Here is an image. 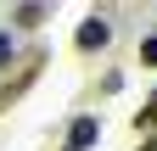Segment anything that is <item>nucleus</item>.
Returning a JSON list of instances; mask_svg holds the SVG:
<instances>
[{
  "instance_id": "f03ea898",
  "label": "nucleus",
  "mask_w": 157,
  "mask_h": 151,
  "mask_svg": "<svg viewBox=\"0 0 157 151\" xmlns=\"http://www.w3.org/2000/svg\"><path fill=\"white\" fill-rule=\"evenodd\" d=\"M95 140H101V123H95V118H73V129H67V151H90Z\"/></svg>"
},
{
  "instance_id": "f257e3e1",
  "label": "nucleus",
  "mask_w": 157,
  "mask_h": 151,
  "mask_svg": "<svg viewBox=\"0 0 157 151\" xmlns=\"http://www.w3.org/2000/svg\"><path fill=\"white\" fill-rule=\"evenodd\" d=\"M107 39H112L107 17H84V23H78V50H101Z\"/></svg>"
},
{
  "instance_id": "20e7f679",
  "label": "nucleus",
  "mask_w": 157,
  "mask_h": 151,
  "mask_svg": "<svg viewBox=\"0 0 157 151\" xmlns=\"http://www.w3.org/2000/svg\"><path fill=\"white\" fill-rule=\"evenodd\" d=\"M135 123H140V129H157V95H151V101L140 106V118H135Z\"/></svg>"
},
{
  "instance_id": "7ed1b4c3",
  "label": "nucleus",
  "mask_w": 157,
  "mask_h": 151,
  "mask_svg": "<svg viewBox=\"0 0 157 151\" xmlns=\"http://www.w3.org/2000/svg\"><path fill=\"white\" fill-rule=\"evenodd\" d=\"M45 23V6H17V28H39Z\"/></svg>"
},
{
  "instance_id": "39448f33",
  "label": "nucleus",
  "mask_w": 157,
  "mask_h": 151,
  "mask_svg": "<svg viewBox=\"0 0 157 151\" xmlns=\"http://www.w3.org/2000/svg\"><path fill=\"white\" fill-rule=\"evenodd\" d=\"M140 62H146V67H157V39H146V45H140Z\"/></svg>"
},
{
  "instance_id": "423d86ee",
  "label": "nucleus",
  "mask_w": 157,
  "mask_h": 151,
  "mask_svg": "<svg viewBox=\"0 0 157 151\" xmlns=\"http://www.w3.org/2000/svg\"><path fill=\"white\" fill-rule=\"evenodd\" d=\"M11 62V34H0V67Z\"/></svg>"
},
{
  "instance_id": "0eeeda50",
  "label": "nucleus",
  "mask_w": 157,
  "mask_h": 151,
  "mask_svg": "<svg viewBox=\"0 0 157 151\" xmlns=\"http://www.w3.org/2000/svg\"><path fill=\"white\" fill-rule=\"evenodd\" d=\"M140 151H157V140H146V145H140Z\"/></svg>"
}]
</instances>
